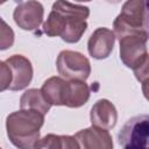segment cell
Instances as JSON below:
<instances>
[{
	"label": "cell",
	"instance_id": "1",
	"mask_svg": "<svg viewBox=\"0 0 149 149\" xmlns=\"http://www.w3.org/2000/svg\"><path fill=\"white\" fill-rule=\"evenodd\" d=\"M90 9L86 6L66 1H56L43 23V33L50 37L59 36L68 43L78 42L87 28Z\"/></svg>",
	"mask_w": 149,
	"mask_h": 149
},
{
	"label": "cell",
	"instance_id": "2",
	"mask_svg": "<svg viewBox=\"0 0 149 149\" xmlns=\"http://www.w3.org/2000/svg\"><path fill=\"white\" fill-rule=\"evenodd\" d=\"M44 123V115L31 109H20L10 113L6 119L9 141L19 149H33L40 139V129Z\"/></svg>",
	"mask_w": 149,
	"mask_h": 149
},
{
	"label": "cell",
	"instance_id": "3",
	"mask_svg": "<svg viewBox=\"0 0 149 149\" xmlns=\"http://www.w3.org/2000/svg\"><path fill=\"white\" fill-rule=\"evenodd\" d=\"M114 36L119 40L136 34H148V13L147 1L129 0L122 6L121 13L113 23Z\"/></svg>",
	"mask_w": 149,
	"mask_h": 149
},
{
	"label": "cell",
	"instance_id": "4",
	"mask_svg": "<svg viewBox=\"0 0 149 149\" xmlns=\"http://www.w3.org/2000/svg\"><path fill=\"white\" fill-rule=\"evenodd\" d=\"M118 139L123 149H149V116L140 114L130 118L122 126Z\"/></svg>",
	"mask_w": 149,
	"mask_h": 149
},
{
	"label": "cell",
	"instance_id": "5",
	"mask_svg": "<svg viewBox=\"0 0 149 149\" xmlns=\"http://www.w3.org/2000/svg\"><path fill=\"white\" fill-rule=\"evenodd\" d=\"M58 73L68 80L85 81L91 73V64L87 57L78 51L63 50L57 57Z\"/></svg>",
	"mask_w": 149,
	"mask_h": 149
},
{
	"label": "cell",
	"instance_id": "6",
	"mask_svg": "<svg viewBox=\"0 0 149 149\" xmlns=\"http://www.w3.org/2000/svg\"><path fill=\"white\" fill-rule=\"evenodd\" d=\"M148 34L128 35L119 40L120 42V58L123 64L130 69L149 61L147 51Z\"/></svg>",
	"mask_w": 149,
	"mask_h": 149
},
{
	"label": "cell",
	"instance_id": "7",
	"mask_svg": "<svg viewBox=\"0 0 149 149\" xmlns=\"http://www.w3.org/2000/svg\"><path fill=\"white\" fill-rule=\"evenodd\" d=\"M43 6L38 1H21L13 13L15 23L23 30H35L43 21Z\"/></svg>",
	"mask_w": 149,
	"mask_h": 149
},
{
	"label": "cell",
	"instance_id": "8",
	"mask_svg": "<svg viewBox=\"0 0 149 149\" xmlns=\"http://www.w3.org/2000/svg\"><path fill=\"white\" fill-rule=\"evenodd\" d=\"M6 64L12 71L10 91H20L26 88L33 79V66L28 58L22 55H13L7 58Z\"/></svg>",
	"mask_w": 149,
	"mask_h": 149
},
{
	"label": "cell",
	"instance_id": "9",
	"mask_svg": "<svg viewBox=\"0 0 149 149\" xmlns=\"http://www.w3.org/2000/svg\"><path fill=\"white\" fill-rule=\"evenodd\" d=\"M79 149H113V140L108 130L88 127L73 135Z\"/></svg>",
	"mask_w": 149,
	"mask_h": 149
},
{
	"label": "cell",
	"instance_id": "10",
	"mask_svg": "<svg viewBox=\"0 0 149 149\" xmlns=\"http://www.w3.org/2000/svg\"><path fill=\"white\" fill-rule=\"evenodd\" d=\"M114 42L115 36L111 29L105 27L97 28L87 42L88 54L95 59H105L111 55Z\"/></svg>",
	"mask_w": 149,
	"mask_h": 149
},
{
	"label": "cell",
	"instance_id": "11",
	"mask_svg": "<svg viewBox=\"0 0 149 149\" xmlns=\"http://www.w3.org/2000/svg\"><path fill=\"white\" fill-rule=\"evenodd\" d=\"M90 119L93 127L108 130L116 125L118 121L116 108L109 100L100 99L92 106Z\"/></svg>",
	"mask_w": 149,
	"mask_h": 149
},
{
	"label": "cell",
	"instance_id": "12",
	"mask_svg": "<svg viewBox=\"0 0 149 149\" xmlns=\"http://www.w3.org/2000/svg\"><path fill=\"white\" fill-rule=\"evenodd\" d=\"M41 92L50 105L65 106L68 97V80L61 77H50L43 83Z\"/></svg>",
	"mask_w": 149,
	"mask_h": 149
},
{
	"label": "cell",
	"instance_id": "13",
	"mask_svg": "<svg viewBox=\"0 0 149 149\" xmlns=\"http://www.w3.org/2000/svg\"><path fill=\"white\" fill-rule=\"evenodd\" d=\"M20 107L21 109H31L44 115L49 112L51 105L45 100L41 90L29 88L21 95Z\"/></svg>",
	"mask_w": 149,
	"mask_h": 149
},
{
	"label": "cell",
	"instance_id": "14",
	"mask_svg": "<svg viewBox=\"0 0 149 149\" xmlns=\"http://www.w3.org/2000/svg\"><path fill=\"white\" fill-rule=\"evenodd\" d=\"M90 98V87L83 80H68V107H80L87 102Z\"/></svg>",
	"mask_w": 149,
	"mask_h": 149
},
{
	"label": "cell",
	"instance_id": "15",
	"mask_svg": "<svg viewBox=\"0 0 149 149\" xmlns=\"http://www.w3.org/2000/svg\"><path fill=\"white\" fill-rule=\"evenodd\" d=\"M62 135L48 134L42 139H38L33 149H62Z\"/></svg>",
	"mask_w": 149,
	"mask_h": 149
},
{
	"label": "cell",
	"instance_id": "16",
	"mask_svg": "<svg viewBox=\"0 0 149 149\" xmlns=\"http://www.w3.org/2000/svg\"><path fill=\"white\" fill-rule=\"evenodd\" d=\"M14 44V31L7 22L0 17V50L9 49Z\"/></svg>",
	"mask_w": 149,
	"mask_h": 149
},
{
	"label": "cell",
	"instance_id": "17",
	"mask_svg": "<svg viewBox=\"0 0 149 149\" xmlns=\"http://www.w3.org/2000/svg\"><path fill=\"white\" fill-rule=\"evenodd\" d=\"M12 83V71L6 62L0 61V92L9 88Z\"/></svg>",
	"mask_w": 149,
	"mask_h": 149
},
{
	"label": "cell",
	"instance_id": "18",
	"mask_svg": "<svg viewBox=\"0 0 149 149\" xmlns=\"http://www.w3.org/2000/svg\"><path fill=\"white\" fill-rule=\"evenodd\" d=\"M62 142H63L62 149H79L78 143H77V141L73 136L62 135Z\"/></svg>",
	"mask_w": 149,
	"mask_h": 149
},
{
	"label": "cell",
	"instance_id": "19",
	"mask_svg": "<svg viewBox=\"0 0 149 149\" xmlns=\"http://www.w3.org/2000/svg\"><path fill=\"white\" fill-rule=\"evenodd\" d=\"M0 3H2V2H0Z\"/></svg>",
	"mask_w": 149,
	"mask_h": 149
},
{
	"label": "cell",
	"instance_id": "20",
	"mask_svg": "<svg viewBox=\"0 0 149 149\" xmlns=\"http://www.w3.org/2000/svg\"><path fill=\"white\" fill-rule=\"evenodd\" d=\"M0 149H1V148H0Z\"/></svg>",
	"mask_w": 149,
	"mask_h": 149
}]
</instances>
